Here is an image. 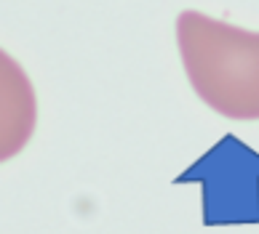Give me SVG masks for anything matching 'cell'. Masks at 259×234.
<instances>
[{
	"mask_svg": "<svg viewBox=\"0 0 259 234\" xmlns=\"http://www.w3.org/2000/svg\"><path fill=\"white\" fill-rule=\"evenodd\" d=\"M177 43L200 101L230 120H259V32L182 11Z\"/></svg>",
	"mask_w": 259,
	"mask_h": 234,
	"instance_id": "obj_1",
	"label": "cell"
},
{
	"mask_svg": "<svg viewBox=\"0 0 259 234\" xmlns=\"http://www.w3.org/2000/svg\"><path fill=\"white\" fill-rule=\"evenodd\" d=\"M37 96L27 72L0 48V162L16 157L35 133Z\"/></svg>",
	"mask_w": 259,
	"mask_h": 234,
	"instance_id": "obj_2",
	"label": "cell"
}]
</instances>
